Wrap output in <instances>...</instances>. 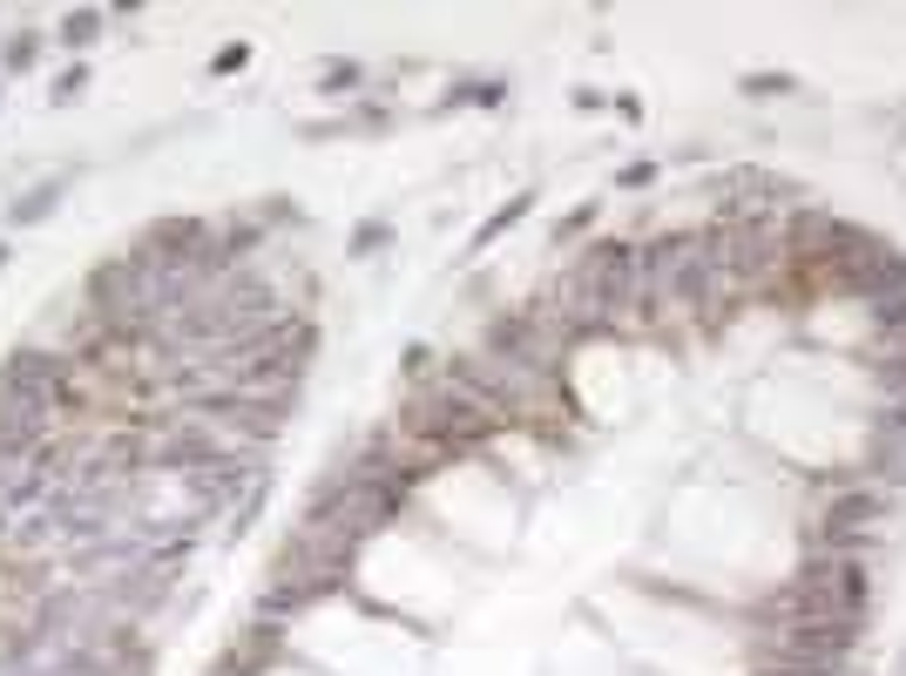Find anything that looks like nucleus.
I'll return each mask as SVG.
<instances>
[{
    "mask_svg": "<svg viewBox=\"0 0 906 676\" xmlns=\"http://www.w3.org/2000/svg\"><path fill=\"white\" fill-rule=\"evenodd\" d=\"M873 386H886V392H906V352H886V359L873 366Z\"/></svg>",
    "mask_w": 906,
    "mask_h": 676,
    "instance_id": "4",
    "label": "nucleus"
},
{
    "mask_svg": "<svg viewBox=\"0 0 906 676\" xmlns=\"http://www.w3.org/2000/svg\"><path fill=\"white\" fill-rule=\"evenodd\" d=\"M873 467H879V480L906 487V434H879V447H873Z\"/></svg>",
    "mask_w": 906,
    "mask_h": 676,
    "instance_id": "2",
    "label": "nucleus"
},
{
    "mask_svg": "<svg viewBox=\"0 0 906 676\" xmlns=\"http://www.w3.org/2000/svg\"><path fill=\"white\" fill-rule=\"evenodd\" d=\"M879 521H886V494H879V487H846V494L826 507V521H818V541H826L833 555H859Z\"/></svg>",
    "mask_w": 906,
    "mask_h": 676,
    "instance_id": "1",
    "label": "nucleus"
},
{
    "mask_svg": "<svg viewBox=\"0 0 906 676\" xmlns=\"http://www.w3.org/2000/svg\"><path fill=\"white\" fill-rule=\"evenodd\" d=\"M745 89H758V96H771V89H778V96H785V89H791V74H751Z\"/></svg>",
    "mask_w": 906,
    "mask_h": 676,
    "instance_id": "5",
    "label": "nucleus"
},
{
    "mask_svg": "<svg viewBox=\"0 0 906 676\" xmlns=\"http://www.w3.org/2000/svg\"><path fill=\"white\" fill-rule=\"evenodd\" d=\"M873 325H879V331H906V291L879 298V305H873Z\"/></svg>",
    "mask_w": 906,
    "mask_h": 676,
    "instance_id": "3",
    "label": "nucleus"
}]
</instances>
